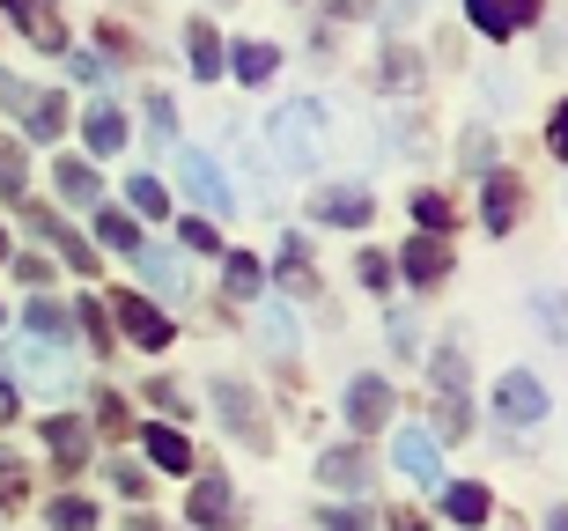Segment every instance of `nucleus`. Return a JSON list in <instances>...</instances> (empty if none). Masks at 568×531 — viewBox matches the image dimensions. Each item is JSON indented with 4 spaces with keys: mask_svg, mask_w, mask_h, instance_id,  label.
Here are the masks:
<instances>
[{
    "mask_svg": "<svg viewBox=\"0 0 568 531\" xmlns=\"http://www.w3.org/2000/svg\"><path fill=\"white\" fill-rule=\"evenodd\" d=\"M414 214H422V229H428V236H443V229H450V207H443L436 192H422V200H414Z\"/></svg>",
    "mask_w": 568,
    "mask_h": 531,
    "instance_id": "e433bc0d",
    "label": "nucleus"
},
{
    "mask_svg": "<svg viewBox=\"0 0 568 531\" xmlns=\"http://www.w3.org/2000/svg\"><path fill=\"white\" fill-rule=\"evenodd\" d=\"M547 141H554V155H568V104L554 111V133H547Z\"/></svg>",
    "mask_w": 568,
    "mask_h": 531,
    "instance_id": "09e8293b",
    "label": "nucleus"
},
{
    "mask_svg": "<svg viewBox=\"0 0 568 531\" xmlns=\"http://www.w3.org/2000/svg\"><path fill=\"white\" fill-rule=\"evenodd\" d=\"M384 421H392V384L355 377L347 384V428H384Z\"/></svg>",
    "mask_w": 568,
    "mask_h": 531,
    "instance_id": "9d476101",
    "label": "nucleus"
},
{
    "mask_svg": "<svg viewBox=\"0 0 568 531\" xmlns=\"http://www.w3.org/2000/svg\"><path fill=\"white\" fill-rule=\"evenodd\" d=\"M281 280H288L295 296H317V274H311V244H303V236H288V244H281Z\"/></svg>",
    "mask_w": 568,
    "mask_h": 531,
    "instance_id": "b1692460",
    "label": "nucleus"
},
{
    "mask_svg": "<svg viewBox=\"0 0 568 531\" xmlns=\"http://www.w3.org/2000/svg\"><path fill=\"white\" fill-rule=\"evenodd\" d=\"M111 480H119V494H126V502H141V494H148V472L141 466H119Z\"/></svg>",
    "mask_w": 568,
    "mask_h": 531,
    "instance_id": "a19ab883",
    "label": "nucleus"
},
{
    "mask_svg": "<svg viewBox=\"0 0 568 531\" xmlns=\"http://www.w3.org/2000/svg\"><path fill=\"white\" fill-rule=\"evenodd\" d=\"M178 244H185V252H222V236H214L207 214H185V222H178Z\"/></svg>",
    "mask_w": 568,
    "mask_h": 531,
    "instance_id": "f704fd0d",
    "label": "nucleus"
},
{
    "mask_svg": "<svg viewBox=\"0 0 568 531\" xmlns=\"http://www.w3.org/2000/svg\"><path fill=\"white\" fill-rule=\"evenodd\" d=\"M317 480H325V488H369V458H362V450H325V466H317Z\"/></svg>",
    "mask_w": 568,
    "mask_h": 531,
    "instance_id": "aec40b11",
    "label": "nucleus"
},
{
    "mask_svg": "<svg viewBox=\"0 0 568 531\" xmlns=\"http://www.w3.org/2000/svg\"><path fill=\"white\" fill-rule=\"evenodd\" d=\"M148 458L163 472H192V443L178 436V428H148Z\"/></svg>",
    "mask_w": 568,
    "mask_h": 531,
    "instance_id": "393cba45",
    "label": "nucleus"
},
{
    "mask_svg": "<svg viewBox=\"0 0 568 531\" xmlns=\"http://www.w3.org/2000/svg\"><path fill=\"white\" fill-rule=\"evenodd\" d=\"M214 413H222V428H236V443H244V450H274L266 413H258V399H252V384L222 377V384H214Z\"/></svg>",
    "mask_w": 568,
    "mask_h": 531,
    "instance_id": "f03ea898",
    "label": "nucleus"
},
{
    "mask_svg": "<svg viewBox=\"0 0 568 531\" xmlns=\"http://www.w3.org/2000/svg\"><path fill=\"white\" fill-rule=\"evenodd\" d=\"M531 16H539V0H465V22L480 38H517Z\"/></svg>",
    "mask_w": 568,
    "mask_h": 531,
    "instance_id": "0eeeda50",
    "label": "nucleus"
},
{
    "mask_svg": "<svg viewBox=\"0 0 568 531\" xmlns=\"http://www.w3.org/2000/svg\"><path fill=\"white\" fill-rule=\"evenodd\" d=\"M22 104H30V89H22L16 74H0V111H22Z\"/></svg>",
    "mask_w": 568,
    "mask_h": 531,
    "instance_id": "a18cd8bd",
    "label": "nucleus"
},
{
    "mask_svg": "<svg viewBox=\"0 0 568 531\" xmlns=\"http://www.w3.org/2000/svg\"><path fill=\"white\" fill-rule=\"evenodd\" d=\"M517 200H525V185H517L509 171H495V177H487V207H480V222H487L495 236H509V222H517Z\"/></svg>",
    "mask_w": 568,
    "mask_h": 531,
    "instance_id": "f3484780",
    "label": "nucleus"
},
{
    "mask_svg": "<svg viewBox=\"0 0 568 531\" xmlns=\"http://www.w3.org/2000/svg\"><path fill=\"white\" fill-rule=\"evenodd\" d=\"M52 185H60L67 207H97V171H89V163H60V171H52Z\"/></svg>",
    "mask_w": 568,
    "mask_h": 531,
    "instance_id": "a878e982",
    "label": "nucleus"
},
{
    "mask_svg": "<svg viewBox=\"0 0 568 531\" xmlns=\"http://www.w3.org/2000/svg\"><path fill=\"white\" fill-rule=\"evenodd\" d=\"M111 303H119V325H126V340L148 347V355H163V347H170V318H163V310H155L148 296H111Z\"/></svg>",
    "mask_w": 568,
    "mask_h": 531,
    "instance_id": "6e6552de",
    "label": "nucleus"
},
{
    "mask_svg": "<svg viewBox=\"0 0 568 531\" xmlns=\"http://www.w3.org/2000/svg\"><path fill=\"white\" fill-rule=\"evenodd\" d=\"M178 185H185L207 214H230V207H236V200H230V177L214 171V163H207L200 149H178Z\"/></svg>",
    "mask_w": 568,
    "mask_h": 531,
    "instance_id": "20e7f679",
    "label": "nucleus"
},
{
    "mask_svg": "<svg viewBox=\"0 0 568 531\" xmlns=\"http://www.w3.org/2000/svg\"><path fill=\"white\" fill-rule=\"evenodd\" d=\"M230 67H236V82H274V67H281V52H274V44H236V52H230Z\"/></svg>",
    "mask_w": 568,
    "mask_h": 531,
    "instance_id": "5701e85b",
    "label": "nucleus"
},
{
    "mask_svg": "<svg viewBox=\"0 0 568 531\" xmlns=\"http://www.w3.org/2000/svg\"><path fill=\"white\" fill-rule=\"evenodd\" d=\"M362 280H369V288H392V258L369 252V258H362Z\"/></svg>",
    "mask_w": 568,
    "mask_h": 531,
    "instance_id": "c03bdc74",
    "label": "nucleus"
},
{
    "mask_svg": "<svg viewBox=\"0 0 568 531\" xmlns=\"http://www.w3.org/2000/svg\"><path fill=\"white\" fill-rule=\"evenodd\" d=\"M392 466H399L414 488H443V450H436V436H428V428H414V421L392 436Z\"/></svg>",
    "mask_w": 568,
    "mask_h": 531,
    "instance_id": "7ed1b4c3",
    "label": "nucleus"
},
{
    "mask_svg": "<svg viewBox=\"0 0 568 531\" xmlns=\"http://www.w3.org/2000/svg\"><path fill=\"white\" fill-rule=\"evenodd\" d=\"M0 421H16V377H0Z\"/></svg>",
    "mask_w": 568,
    "mask_h": 531,
    "instance_id": "8fccbe9b",
    "label": "nucleus"
},
{
    "mask_svg": "<svg viewBox=\"0 0 568 531\" xmlns=\"http://www.w3.org/2000/svg\"><path fill=\"white\" fill-rule=\"evenodd\" d=\"M547 531H568V502H561V510H554V517H547Z\"/></svg>",
    "mask_w": 568,
    "mask_h": 531,
    "instance_id": "603ef678",
    "label": "nucleus"
},
{
    "mask_svg": "<svg viewBox=\"0 0 568 531\" xmlns=\"http://www.w3.org/2000/svg\"><path fill=\"white\" fill-rule=\"evenodd\" d=\"M258 333H266L274 355H295V347H303V333H295V318L281 310V303H258Z\"/></svg>",
    "mask_w": 568,
    "mask_h": 531,
    "instance_id": "bb28decb",
    "label": "nucleus"
},
{
    "mask_svg": "<svg viewBox=\"0 0 568 531\" xmlns=\"http://www.w3.org/2000/svg\"><path fill=\"white\" fill-rule=\"evenodd\" d=\"M266 141H274V155L288 171H317V163H325V104H317V96L281 104L274 119H266Z\"/></svg>",
    "mask_w": 568,
    "mask_h": 531,
    "instance_id": "f257e3e1",
    "label": "nucleus"
},
{
    "mask_svg": "<svg viewBox=\"0 0 568 531\" xmlns=\"http://www.w3.org/2000/svg\"><path fill=\"white\" fill-rule=\"evenodd\" d=\"M44 450H52L67 472H82V466H89V428L67 421V413H52V421H44Z\"/></svg>",
    "mask_w": 568,
    "mask_h": 531,
    "instance_id": "dca6fc26",
    "label": "nucleus"
},
{
    "mask_svg": "<svg viewBox=\"0 0 568 531\" xmlns=\"http://www.w3.org/2000/svg\"><path fill=\"white\" fill-rule=\"evenodd\" d=\"M97 244H111L119 258H133V252H141V229H133V214H126V207H104V214H97Z\"/></svg>",
    "mask_w": 568,
    "mask_h": 531,
    "instance_id": "4be33fe9",
    "label": "nucleus"
},
{
    "mask_svg": "<svg viewBox=\"0 0 568 531\" xmlns=\"http://www.w3.org/2000/svg\"><path fill=\"white\" fill-rule=\"evenodd\" d=\"M443 510L458 517V524H487V510H495V502H487V488L458 480V488H443Z\"/></svg>",
    "mask_w": 568,
    "mask_h": 531,
    "instance_id": "cd10ccee",
    "label": "nucleus"
},
{
    "mask_svg": "<svg viewBox=\"0 0 568 531\" xmlns=\"http://www.w3.org/2000/svg\"><path fill=\"white\" fill-rule=\"evenodd\" d=\"M185 517H192L200 531H230V517H236L230 480H200V488H192V502H185Z\"/></svg>",
    "mask_w": 568,
    "mask_h": 531,
    "instance_id": "4468645a",
    "label": "nucleus"
},
{
    "mask_svg": "<svg viewBox=\"0 0 568 531\" xmlns=\"http://www.w3.org/2000/svg\"><path fill=\"white\" fill-rule=\"evenodd\" d=\"M399 274L414 280V288H436V280L450 274V244H443V236H414L399 252Z\"/></svg>",
    "mask_w": 568,
    "mask_h": 531,
    "instance_id": "1a4fd4ad",
    "label": "nucleus"
},
{
    "mask_svg": "<svg viewBox=\"0 0 568 531\" xmlns=\"http://www.w3.org/2000/svg\"><path fill=\"white\" fill-rule=\"evenodd\" d=\"M97 421H104V428H126V399H119V391H104V406H97Z\"/></svg>",
    "mask_w": 568,
    "mask_h": 531,
    "instance_id": "49530a36",
    "label": "nucleus"
},
{
    "mask_svg": "<svg viewBox=\"0 0 568 531\" xmlns=\"http://www.w3.org/2000/svg\"><path fill=\"white\" fill-rule=\"evenodd\" d=\"M339 16H369V0H339Z\"/></svg>",
    "mask_w": 568,
    "mask_h": 531,
    "instance_id": "3c124183",
    "label": "nucleus"
},
{
    "mask_svg": "<svg viewBox=\"0 0 568 531\" xmlns=\"http://www.w3.org/2000/svg\"><path fill=\"white\" fill-rule=\"evenodd\" d=\"M148 119H155V133H163V141H170V133H178V111H170V96H163V89L148 96Z\"/></svg>",
    "mask_w": 568,
    "mask_h": 531,
    "instance_id": "ea45409f",
    "label": "nucleus"
},
{
    "mask_svg": "<svg viewBox=\"0 0 568 531\" xmlns=\"http://www.w3.org/2000/svg\"><path fill=\"white\" fill-rule=\"evenodd\" d=\"M222 280H230V296H244V303H258V280H266V274H258V258H244V252H230V274H222Z\"/></svg>",
    "mask_w": 568,
    "mask_h": 531,
    "instance_id": "473e14b6",
    "label": "nucleus"
},
{
    "mask_svg": "<svg viewBox=\"0 0 568 531\" xmlns=\"http://www.w3.org/2000/svg\"><path fill=\"white\" fill-rule=\"evenodd\" d=\"M8 361H16V377H22V384H38V391H52V399H60L67 384H74V369H67V355H60L52 340H30V347H16Z\"/></svg>",
    "mask_w": 568,
    "mask_h": 531,
    "instance_id": "39448f33",
    "label": "nucleus"
},
{
    "mask_svg": "<svg viewBox=\"0 0 568 531\" xmlns=\"http://www.w3.org/2000/svg\"><path fill=\"white\" fill-rule=\"evenodd\" d=\"M0 502H22V466L16 458H0Z\"/></svg>",
    "mask_w": 568,
    "mask_h": 531,
    "instance_id": "79ce46f5",
    "label": "nucleus"
},
{
    "mask_svg": "<svg viewBox=\"0 0 568 531\" xmlns=\"http://www.w3.org/2000/svg\"><path fill=\"white\" fill-rule=\"evenodd\" d=\"M133 258H141V274L155 280L170 303H185V296H192V274H185V258H178V252H163V244H141Z\"/></svg>",
    "mask_w": 568,
    "mask_h": 531,
    "instance_id": "ddd939ff",
    "label": "nucleus"
},
{
    "mask_svg": "<svg viewBox=\"0 0 568 531\" xmlns=\"http://www.w3.org/2000/svg\"><path fill=\"white\" fill-rule=\"evenodd\" d=\"M369 214H377V200H369L362 185H325V192H317V222H339V229H362Z\"/></svg>",
    "mask_w": 568,
    "mask_h": 531,
    "instance_id": "f8f14e48",
    "label": "nucleus"
},
{
    "mask_svg": "<svg viewBox=\"0 0 568 531\" xmlns=\"http://www.w3.org/2000/svg\"><path fill=\"white\" fill-rule=\"evenodd\" d=\"M52 531H97V510H89L82 494H60L52 502Z\"/></svg>",
    "mask_w": 568,
    "mask_h": 531,
    "instance_id": "2f4dec72",
    "label": "nucleus"
},
{
    "mask_svg": "<svg viewBox=\"0 0 568 531\" xmlns=\"http://www.w3.org/2000/svg\"><path fill=\"white\" fill-rule=\"evenodd\" d=\"M82 325H89V340H97V347H111V318L97 310V303H82Z\"/></svg>",
    "mask_w": 568,
    "mask_h": 531,
    "instance_id": "37998d69",
    "label": "nucleus"
},
{
    "mask_svg": "<svg viewBox=\"0 0 568 531\" xmlns=\"http://www.w3.org/2000/svg\"><path fill=\"white\" fill-rule=\"evenodd\" d=\"M436 391H465V355H458V347H443V355H436Z\"/></svg>",
    "mask_w": 568,
    "mask_h": 531,
    "instance_id": "c9c22d12",
    "label": "nucleus"
},
{
    "mask_svg": "<svg viewBox=\"0 0 568 531\" xmlns=\"http://www.w3.org/2000/svg\"><path fill=\"white\" fill-rule=\"evenodd\" d=\"M531 310H539V325H547L554 340L568 333V296H561V288H539V296H531Z\"/></svg>",
    "mask_w": 568,
    "mask_h": 531,
    "instance_id": "72a5a7b5",
    "label": "nucleus"
},
{
    "mask_svg": "<svg viewBox=\"0 0 568 531\" xmlns=\"http://www.w3.org/2000/svg\"><path fill=\"white\" fill-rule=\"evenodd\" d=\"M0 252H8V236H0Z\"/></svg>",
    "mask_w": 568,
    "mask_h": 531,
    "instance_id": "864d4df0",
    "label": "nucleus"
},
{
    "mask_svg": "<svg viewBox=\"0 0 568 531\" xmlns=\"http://www.w3.org/2000/svg\"><path fill=\"white\" fill-rule=\"evenodd\" d=\"M185 52H192V74L200 82H222L230 74V44H222L214 22H185Z\"/></svg>",
    "mask_w": 568,
    "mask_h": 531,
    "instance_id": "9b49d317",
    "label": "nucleus"
},
{
    "mask_svg": "<svg viewBox=\"0 0 568 531\" xmlns=\"http://www.w3.org/2000/svg\"><path fill=\"white\" fill-rule=\"evenodd\" d=\"M495 413H503V421H517V428L547 421V384L525 377V369H509V377L495 384Z\"/></svg>",
    "mask_w": 568,
    "mask_h": 531,
    "instance_id": "423d86ee",
    "label": "nucleus"
},
{
    "mask_svg": "<svg viewBox=\"0 0 568 531\" xmlns=\"http://www.w3.org/2000/svg\"><path fill=\"white\" fill-rule=\"evenodd\" d=\"M44 229H52V244H60V258L74 266V274H97V252H89V244L67 229V222H52V214H44Z\"/></svg>",
    "mask_w": 568,
    "mask_h": 531,
    "instance_id": "c756f323",
    "label": "nucleus"
},
{
    "mask_svg": "<svg viewBox=\"0 0 568 531\" xmlns=\"http://www.w3.org/2000/svg\"><path fill=\"white\" fill-rule=\"evenodd\" d=\"M325 531H369V517H355V510H333V517H325Z\"/></svg>",
    "mask_w": 568,
    "mask_h": 531,
    "instance_id": "de8ad7c7",
    "label": "nucleus"
},
{
    "mask_svg": "<svg viewBox=\"0 0 568 531\" xmlns=\"http://www.w3.org/2000/svg\"><path fill=\"white\" fill-rule=\"evenodd\" d=\"M0 8H8V16L22 22V38L38 44V52H60V44H67L60 16H44V0H0Z\"/></svg>",
    "mask_w": 568,
    "mask_h": 531,
    "instance_id": "2eb2a0df",
    "label": "nucleus"
},
{
    "mask_svg": "<svg viewBox=\"0 0 568 531\" xmlns=\"http://www.w3.org/2000/svg\"><path fill=\"white\" fill-rule=\"evenodd\" d=\"M67 74H74V82H104V60H97V52H67Z\"/></svg>",
    "mask_w": 568,
    "mask_h": 531,
    "instance_id": "4c0bfd02",
    "label": "nucleus"
},
{
    "mask_svg": "<svg viewBox=\"0 0 568 531\" xmlns=\"http://www.w3.org/2000/svg\"><path fill=\"white\" fill-rule=\"evenodd\" d=\"M22 325H30V340H52V347H67V333H74V318H67V303H22Z\"/></svg>",
    "mask_w": 568,
    "mask_h": 531,
    "instance_id": "6ab92c4d",
    "label": "nucleus"
},
{
    "mask_svg": "<svg viewBox=\"0 0 568 531\" xmlns=\"http://www.w3.org/2000/svg\"><path fill=\"white\" fill-rule=\"evenodd\" d=\"M82 133H89V149H97V155H119V149H126V119H119V104H97L82 119Z\"/></svg>",
    "mask_w": 568,
    "mask_h": 531,
    "instance_id": "412c9836",
    "label": "nucleus"
},
{
    "mask_svg": "<svg viewBox=\"0 0 568 531\" xmlns=\"http://www.w3.org/2000/svg\"><path fill=\"white\" fill-rule=\"evenodd\" d=\"M384 82H392V89L414 82V52H399V44H392V52H384Z\"/></svg>",
    "mask_w": 568,
    "mask_h": 531,
    "instance_id": "58836bf2",
    "label": "nucleus"
},
{
    "mask_svg": "<svg viewBox=\"0 0 568 531\" xmlns=\"http://www.w3.org/2000/svg\"><path fill=\"white\" fill-rule=\"evenodd\" d=\"M30 192V171H22V149L16 141H0V200H22Z\"/></svg>",
    "mask_w": 568,
    "mask_h": 531,
    "instance_id": "7c9ffc66",
    "label": "nucleus"
},
{
    "mask_svg": "<svg viewBox=\"0 0 568 531\" xmlns=\"http://www.w3.org/2000/svg\"><path fill=\"white\" fill-rule=\"evenodd\" d=\"M22 126H30V141H60V126H67V96H60V89L30 96V104H22Z\"/></svg>",
    "mask_w": 568,
    "mask_h": 531,
    "instance_id": "a211bd4d",
    "label": "nucleus"
},
{
    "mask_svg": "<svg viewBox=\"0 0 568 531\" xmlns=\"http://www.w3.org/2000/svg\"><path fill=\"white\" fill-rule=\"evenodd\" d=\"M126 200H133V214H148V222H163L170 214V192H163V177H126Z\"/></svg>",
    "mask_w": 568,
    "mask_h": 531,
    "instance_id": "c85d7f7f",
    "label": "nucleus"
}]
</instances>
